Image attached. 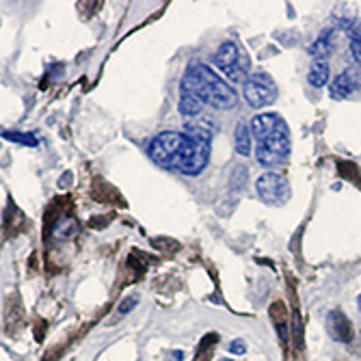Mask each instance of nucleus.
Listing matches in <instances>:
<instances>
[{
  "label": "nucleus",
  "instance_id": "nucleus-17",
  "mask_svg": "<svg viewBox=\"0 0 361 361\" xmlns=\"http://www.w3.org/2000/svg\"><path fill=\"white\" fill-rule=\"evenodd\" d=\"M245 350H247V346L243 340H234L232 344H229V353H234V355H243Z\"/></svg>",
  "mask_w": 361,
  "mask_h": 361
},
{
  "label": "nucleus",
  "instance_id": "nucleus-16",
  "mask_svg": "<svg viewBox=\"0 0 361 361\" xmlns=\"http://www.w3.org/2000/svg\"><path fill=\"white\" fill-rule=\"evenodd\" d=\"M135 307H137V299H135V297H130L128 301H123V303L119 305L117 314H119V316H123V314H128V312H133Z\"/></svg>",
  "mask_w": 361,
  "mask_h": 361
},
{
  "label": "nucleus",
  "instance_id": "nucleus-10",
  "mask_svg": "<svg viewBox=\"0 0 361 361\" xmlns=\"http://www.w3.org/2000/svg\"><path fill=\"white\" fill-rule=\"evenodd\" d=\"M355 76L350 72H342L331 85V97L334 100H344V97H348L355 91Z\"/></svg>",
  "mask_w": 361,
  "mask_h": 361
},
{
  "label": "nucleus",
  "instance_id": "nucleus-2",
  "mask_svg": "<svg viewBox=\"0 0 361 361\" xmlns=\"http://www.w3.org/2000/svg\"><path fill=\"white\" fill-rule=\"evenodd\" d=\"M186 139H188L186 133H173V130L160 133L149 143V149H147L149 158L156 162V165L165 167V169H178L184 145H186Z\"/></svg>",
  "mask_w": 361,
  "mask_h": 361
},
{
  "label": "nucleus",
  "instance_id": "nucleus-8",
  "mask_svg": "<svg viewBox=\"0 0 361 361\" xmlns=\"http://www.w3.org/2000/svg\"><path fill=\"white\" fill-rule=\"evenodd\" d=\"M326 326H329V334L334 340L338 342H353V324L350 320L340 312V310H334L329 314V320H326Z\"/></svg>",
  "mask_w": 361,
  "mask_h": 361
},
{
  "label": "nucleus",
  "instance_id": "nucleus-4",
  "mask_svg": "<svg viewBox=\"0 0 361 361\" xmlns=\"http://www.w3.org/2000/svg\"><path fill=\"white\" fill-rule=\"evenodd\" d=\"M243 95L251 109H264L277 100V85L267 72H253L243 85Z\"/></svg>",
  "mask_w": 361,
  "mask_h": 361
},
{
  "label": "nucleus",
  "instance_id": "nucleus-11",
  "mask_svg": "<svg viewBox=\"0 0 361 361\" xmlns=\"http://www.w3.org/2000/svg\"><path fill=\"white\" fill-rule=\"evenodd\" d=\"M307 82H310L314 89H322L326 82H329V65H326V61H314V63L310 65Z\"/></svg>",
  "mask_w": 361,
  "mask_h": 361
},
{
  "label": "nucleus",
  "instance_id": "nucleus-15",
  "mask_svg": "<svg viewBox=\"0 0 361 361\" xmlns=\"http://www.w3.org/2000/svg\"><path fill=\"white\" fill-rule=\"evenodd\" d=\"M3 139L13 141V143H18V145H28V147L39 145L35 137H30V135H20V133H3Z\"/></svg>",
  "mask_w": 361,
  "mask_h": 361
},
{
  "label": "nucleus",
  "instance_id": "nucleus-3",
  "mask_svg": "<svg viewBox=\"0 0 361 361\" xmlns=\"http://www.w3.org/2000/svg\"><path fill=\"white\" fill-rule=\"evenodd\" d=\"M214 65H216V68H219L229 80H232V82H243V85H245V80L249 78L247 72H249L251 61H249V56L238 48V44L232 42V39H227V42H223V44L219 46V50H216V54H214Z\"/></svg>",
  "mask_w": 361,
  "mask_h": 361
},
{
  "label": "nucleus",
  "instance_id": "nucleus-7",
  "mask_svg": "<svg viewBox=\"0 0 361 361\" xmlns=\"http://www.w3.org/2000/svg\"><path fill=\"white\" fill-rule=\"evenodd\" d=\"M249 126H251V135H253V139L257 143L269 139V137H273V135H277V133H281V130L288 128L286 121L277 113H259V115H255L249 121Z\"/></svg>",
  "mask_w": 361,
  "mask_h": 361
},
{
  "label": "nucleus",
  "instance_id": "nucleus-14",
  "mask_svg": "<svg viewBox=\"0 0 361 361\" xmlns=\"http://www.w3.org/2000/svg\"><path fill=\"white\" fill-rule=\"evenodd\" d=\"M348 37H350V54H353V61L361 68V22H355L353 28L348 30Z\"/></svg>",
  "mask_w": 361,
  "mask_h": 361
},
{
  "label": "nucleus",
  "instance_id": "nucleus-9",
  "mask_svg": "<svg viewBox=\"0 0 361 361\" xmlns=\"http://www.w3.org/2000/svg\"><path fill=\"white\" fill-rule=\"evenodd\" d=\"M334 50V28H324L320 37L310 46V54L316 56V61H324Z\"/></svg>",
  "mask_w": 361,
  "mask_h": 361
},
{
  "label": "nucleus",
  "instance_id": "nucleus-1",
  "mask_svg": "<svg viewBox=\"0 0 361 361\" xmlns=\"http://www.w3.org/2000/svg\"><path fill=\"white\" fill-rule=\"evenodd\" d=\"M180 93L195 95L197 100H202L204 104H210L212 109L219 111L234 109L238 102V93L202 61H195L188 65V70L184 72L180 82Z\"/></svg>",
  "mask_w": 361,
  "mask_h": 361
},
{
  "label": "nucleus",
  "instance_id": "nucleus-20",
  "mask_svg": "<svg viewBox=\"0 0 361 361\" xmlns=\"http://www.w3.org/2000/svg\"><path fill=\"white\" fill-rule=\"evenodd\" d=\"M221 361H232V359H221Z\"/></svg>",
  "mask_w": 361,
  "mask_h": 361
},
{
  "label": "nucleus",
  "instance_id": "nucleus-12",
  "mask_svg": "<svg viewBox=\"0 0 361 361\" xmlns=\"http://www.w3.org/2000/svg\"><path fill=\"white\" fill-rule=\"evenodd\" d=\"M204 102L197 100L195 95H188V93H180V113L182 117L190 119V117H200L202 111H204Z\"/></svg>",
  "mask_w": 361,
  "mask_h": 361
},
{
  "label": "nucleus",
  "instance_id": "nucleus-5",
  "mask_svg": "<svg viewBox=\"0 0 361 361\" xmlns=\"http://www.w3.org/2000/svg\"><path fill=\"white\" fill-rule=\"evenodd\" d=\"M290 156V133L288 128L281 130V133L259 141L255 147V158L262 167H279L281 162H286V158Z\"/></svg>",
  "mask_w": 361,
  "mask_h": 361
},
{
  "label": "nucleus",
  "instance_id": "nucleus-19",
  "mask_svg": "<svg viewBox=\"0 0 361 361\" xmlns=\"http://www.w3.org/2000/svg\"><path fill=\"white\" fill-rule=\"evenodd\" d=\"M357 305H359V312H361V297L357 299Z\"/></svg>",
  "mask_w": 361,
  "mask_h": 361
},
{
  "label": "nucleus",
  "instance_id": "nucleus-18",
  "mask_svg": "<svg viewBox=\"0 0 361 361\" xmlns=\"http://www.w3.org/2000/svg\"><path fill=\"white\" fill-rule=\"evenodd\" d=\"M171 359H173V361H182V359H184V353H182V350H176V353H171Z\"/></svg>",
  "mask_w": 361,
  "mask_h": 361
},
{
  "label": "nucleus",
  "instance_id": "nucleus-13",
  "mask_svg": "<svg viewBox=\"0 0 361 361\" xmlns=\"http://www.w3.org/2000/svg\"><path fill=\"white\" fill-rule=\"evenodd\" d=\"M251 126L247 121H240L236 126V152L240 156H249L251 154Z\"/></svg>",
  "mask_w": 361,
  "mask_h": 361
},
{
  "label": "nucleus",
  "instance_id": "nucleus-6",
  "mask_svg": "<svg viewBox=\"0 0 361 361\" xmlns=\"http://www.w3.org/2000/svg\"><path fill=\"white\" fill-rule=\"evenodd\" d=\"M255 190L259 195L262 202H267L271 206H281L288 202L290 197V184L281 173L275 171H267L262 173L255 182Z\"/></svg>",
  "mask_w": 361,
  "mask_h": 361
}]
</instances>
